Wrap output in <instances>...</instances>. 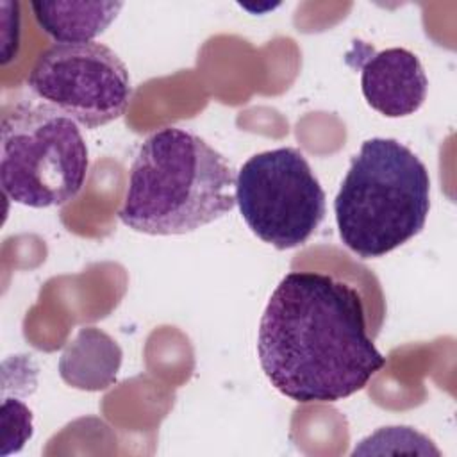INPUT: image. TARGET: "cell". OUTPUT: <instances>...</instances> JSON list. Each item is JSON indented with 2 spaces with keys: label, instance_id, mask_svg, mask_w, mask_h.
Here are the masks:
<instances>
[{
  "label": "cell",
  "instance_id": "cell-10",
  "mask_svg": "<svg viewBox=\"0 0 457 457\" xmlns=\"http://www.w3.org/2000/svg\"><path fill=\"white\" fill-rule=\"evenodd\" d=\"M2 427L4 448L2 455L16 453L32 436V412L21 400L4 396L2 402Z\"/></svg>",
  "mask_w": 457,
  "mask_h": 457
},
{
  "label": "cell",
  "instance_id": "cell-3",
  "mask_svg": "<svg viewBox=\"0 0 457 457\" xmlns=\"http://www.w3.org/2000/svg\"><path fill=\"white\" fill-rule=\"evenodd\" d=\"M430 211V177L423 161L389 137L366 139L334 198L343 245L377 259L418 236Z\"/></svg>",
  "mask_w": 457,
  "mask_h": 457
},
{
  "label": "cell",
  "instance_id": "cell-6",
  "mask_svg": "<svg viewBox=\"0 0 457 457\" xmlns=\"http://www.w3.org/2000/svg\"><path fill=\"white\" fill-rule=\"evenodd\" d=\"M27 84L41 102L84 129L118 120L132 98L127 66L96 41L52 45L34 62Z\"/></svg>",
  "mask_w": 457,
  "mask_h": 457
},
{
  "label": "cell",
  "instance_id": "cell-8",
  "mask_svg": "<svg viewBox=\"0 0 457 457\" xmlns=\"http://www.w3.org/2000/svg\"><path fill=\"white\" fill-rule=\"evenodd\" d=\"M121 364V350L105 332L87 327L66 346L59 361L61 377L73 387L98 391L109 387Z\"/></svg>",
  "mask_w": 457,
  "mask_h": 457
},
{
  "label": "cell",
  "instance_id": "cell-2",
  "mask_svg": "<svg viewBox=\"0 0 457 457\" xmlns=\"http://www.w3.org/2000/svg\"><path fill=\"white\" fill-rule=\"evenodd\" d=\"M232 164L204 137L179 127L150 134L130 166L120 221L148 236H180L236 205Z\"/></svg>",
  "mask_w": 457,
  "mask_h": 457
},
{
  "label": "cell",
  "instance_id": "cell-5",
  "mask_svg": "<svg viewBox=\"0 0 457 457\" xmlns=\"http://www.w3.org/2000/svg\"><path fill=\"white\" fill-rule=\"evenodd\" d=\"M234 196L248 228L277 250L305 245L327 211L320 180L293 146L259 152L245 161Z\"/></svg>",
  "mask_w": 457,
  "mask_h": 457
},
{
  "label": "cell",
  "instance_id": "cell-4",
  "mask_svg": "<svg viewBox=\"0 0 457 457\" xmlns=\"http://www.w3.org/2000/svg\"><path fill=\"white\" fill-rule=\"evenodd\" d=\"M0 184L21 205H64L84 187L89 152L79 125L48 104L21 100L0 125Z\"/></svg>",
  "mask_w": 457,
  "mask_h": 457
},
{
  "label": "cell",
  "instance_id": "cell-9",
  "mask_svg": "<svg viewBox=\"0 0 457 457\" xmlns=\"http://www.w3.org/2000/svg\"><path fill=\"white\" fill-rule=\"evenodd\" d=\"M121 2H32L39 29L57 43H86L102 34L121 11Z\"/></svg>",
  "mask_w": 457,
  "mask_h": 457
},
{
  "label": "cell",
  "instance_id": "cell-1",
  "mask_svg": "<svg viewBox=\"0 0 457 457\" xmlns=\"http://www.w3.org/2000/svg\"><path fill=\"white\" fill-rule=\"evenodd\" d=\"M257 355L270 384L298 403L348 398L386 366L357 289L318 271H289L277 284L261 316Z\"/></svg>",
  "mask_w": 457,
  "mask_h": 457
},
{
  "label": "cell",
  "instance_id": "cell-7",
  "mask_svg": "<svg viewBox=\"0 0 457 457\" xmlns=\"http://www.w3.org/2000/svg\"><path fill=\"white\" fill-rule=\"evenodd\" d=\"M427 89L425 70L407 48L371 52L361 64V91L368 105L387 118L414 114L423 105Z\"/></svg>",
  "mask_w": 457,
  "mask_h": 457
}]
</instances>
